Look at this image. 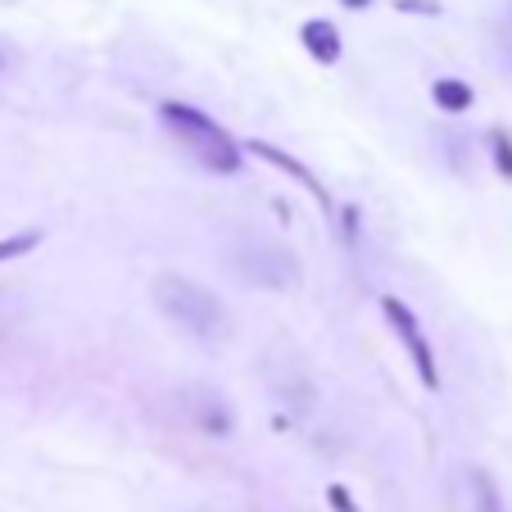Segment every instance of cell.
I'll return each instance as SVG.
<instances>
[{
	"mask_svg": "<svg viewBox=\"0 0 512 512\" xmlns=\"http://www.w3.org/2000/svg\"><path fill=\"white\" fill-rule=\"evenodd\" d=\"M155 304L177 322V327H186L200 340H218V336L232 331V318H227L223 300H218L213 290H204L200 281L182 277V272H159L155 277Z\"/></svg>",
	"mask_w": 512,
	"mask_h": 512,
	"instance_id": "6da1fadb",
	"label": "cell"
},
{
	"mask_svg": "<svg viewBox=\"0 0 512 512\" xmlns=\"http://www.w3.org/2000/svg\"><path fill=\"white\" fill-rule=\"evenodd\" d=\"M159 118L173 127V136L182 141L186 155L200 159L209 173H236V168H241V150H245V145H236L232 136H227V127H218L209 114H200L195 105L164 100V105H159Z\"/></svg>",
	"mask_w": 512,
	"mask_h": 512,
	"instance_id": "7a4b0ae2",
	"label": "cell"
},
{
	"mask_svg": "<svg viewBox=\"0 0 512 512\" xmlns=\"http://www.w3.org/2000/svg\"><path fill=\"white\" fill-rule=\"evenodd\" d=\"M227 259H232L236 277L250 281V286H259V290H290L295 281H300L295 254L277 241H245V245H236Z\"/></svg>",
	"mask_w": 512,
	"mask_h": 512,
	"instance_id": "3957f363",
	"label": "cell"
},
{
	"mask_svg": "<svg viewBox=\"0 0 512 512\" xmlns=\"http://www.w3.org/2000/svg\"><path fill=\"white\" fill-rule=\"evenodd\" d=\"M381 313H386L390 331H395V336L404 340V349H408V358H413V368H417V377H422V386H426V390H440L435 354H431V345H426L422 322L413 318V309H408V304L399 300V295H386V300H381Z\"/></svg>",
	"mask_w": 512,
	"mask_h": 512,
	"instance_id": "277c9868",
	"label": "cell"
},
{
	"mask_svg": "<svg viewBox=\"0 0 512 512\" xmlns=\"http://www.w3.org/2000/svg\"><path fill=\"white\" fill-rule=\"evenodd\" d=\"M245 150H250L254 159H263V164H272V168H277V173L295 177V182H300L304 191H309L313 200L322 204V209H331V195H327V186H318V177H313L309 168L300 164V159H290L286 150H277V145H272V141H259V136H254V141H245Z\"/></svg>",
	"mask_w": 512,
	"mask_h": 512,
	"instance_id": "5b68a950",
	"label": "cell"
},
{
	"mask_svg": "<svg viewBox=\"0 0 512 512\" xmlns=\"http://www.w3.org/2000/svg\"><path fill=\"white\" fill-rule=\"evenodd\" d=\"M300 41H304V50H309L313 59H318V64H336L340 59V28L336 23H327V19H309L300 28Z\"/></svg>",
	"mask_w": 512,
	"mask_h": 512,
	"instance_id": "8992f818",
	"label": "cell"
},
{
	"mask_svg": "<svg viewBox=\"0 0 512 512\" xmlns=\"http://www.w3.org/2000/svg\"><path fill=\"white\" fill-rule=\"evenodd\" d=\"M431 96H435V105L445 109V114H467V109H472V100H476V91L467 87L463 78H435Z\"/></svg>",
	"mask_w": 512,
	"mask_h": 512,
	"instance_id": "52a82bcc",
	"label": "cell"
},
{
	"mask_svg": "<svg viewBox=\"0 0 512 512\" xmlns=\"http://www.w3.org/2000/svg\"><path fill=\"white\" fill-rule=\"evenodd\" d=\"M195 413V422H200V431H209V435H227L232 431V413L223 408V399L218 395H204L200 404H186Z\"/></svg>",
	"mask_w": 512,
	"mask_h": 512,
	"instance_id": "ba28073f",
	"label": "cell"
},
{
	"mask_svg": "<svg viewBox=\"0 0 512 512\" xmlns=\"http://www.w3.org/2000/svg\"><path fill=\"white\" fill-rule=\"evenodd\" d=\"M41 245V232H14V236H5L0 241V263L5 259H23L28 250H37Z\"/></svg>",
	"mask_w": 512,
	"mask_h": 512,
	"instance_id": "9c48e42d",
	"label": "cell"
},
{
	"mask_svg": "<svg viewBox=\"0 0 512 512\" xmlns=\"http://www.w3.org/2000/svg\"><path fill=\"white\" fill-rule=\"evenodd\" d=\"M472 485H476V508L472 512H503V503H499V490H494V481L485 472H476L472 476Z\"/></svg>",
	"mask_w": 512,
	"mask_h": 512,
	"instance_id": "30bf717a",
	"label": "cell"
},
{
	"mask_svg": "<svg viewBox=\"0 0 512 512\" xmlns=\"http://www.w3.org/2000/svg\"><path fill=\"white\" fill-rule=\"evenodd\" d=\"M494 168L512 182V136H503V132H494Z\"/></svg>",
	"mask_w": 512,
	"mask_h": 512,
	"instance_id": "8fae6325",
	"label": "cell"
},
{
	"mask_svg": "<svg viewBox=\"0 0 512 512\" xmlns=\"http://www.w3.org/2000/svg\"><path fill=\"white\" fill-rule=\"evenodd\" d=\"M399 14H417V19H440V0H395Z\"/></svg>",
	"mask_w": 512,
	"mask_h": 512,
	"instance_id": "7c38bea8",
	"label": "cell"
},
{
	"mask_svg": "<svg viewBox=\"0 0 512 512\" xmlns=\"http://www.w3.org/2000/svg\"><path fill=\"white\" fill-rule=\"evenodd\" d=\"M327 499H331V503H336V508H340V512H358V508H354V499H349V494H345V490H340V485H331V490H327Z\"/></svg>",
	"mask_w": 512,
	"mask_h": 512,
	"instance_id": "4fadbf2b",
	"label": "cell"
},
{
	"mask_svg": "<svg viewBox=\"0 0 512 512\" xmlns=\"http://www.w3.org/2000/svg\"><path fill=\"white\" fill-rule=\"evenodd\" d=\"M340 5H345V10H368L372 0H340Z\"/></svg>",
	"mask_w": 512,
	"mask_h": 512,
	"instance_id": "5bb4252c",
	"label": "cell"
}]
</instances>
